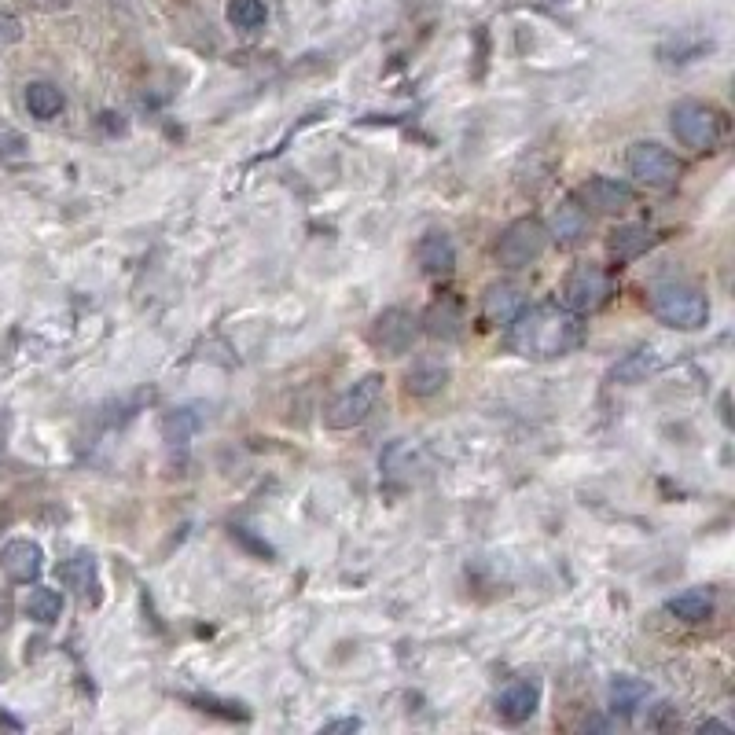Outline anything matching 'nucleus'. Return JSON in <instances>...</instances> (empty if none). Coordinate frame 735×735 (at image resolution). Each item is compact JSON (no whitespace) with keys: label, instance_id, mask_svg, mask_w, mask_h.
<instances>
[{"label":"nucleus","instance_id":"nucleus-1","mask_svg":"<svg viewBox=\"0 0 735 735\" xmlns=\"http://www.w3.org/2000/svg\"><path fill=\"white\" fill-rule=\"evenodd\" d=\"M585 342L581 313H570L566 306H526L508 324V350L526 361H555L574 353Z\"/></svg>","mask_w":735,"mask_h":735},{"label":"nucleus","instance_id":"nucleus-2","mask_svg":"<svg viewBox=\"0 0 735 735\" xmlns=\"http://www.w3.org/2000/svg\"><path fill=\"white\" fill-rule=\"evenodd\" d=\"M651 313H655L658 324L677 331H699L706 328L710 320V302L699 287H688V283H662L651 294Z\"/></svg>","mask_w":735,"mask_h":735},{"label":"nucleus","instance_id":"nucleus-3","mask_svg":"<svg viewBox=\"0 0 735 735\" xmlns=\"http://www.w3.org/2000/svg\"><path fill=\"white\" fill-rule=\"evenodd\" d=\"M552 236H548V228L544 221L537 217H519V221H511L497 239V261L504 269H530L533 261L544 258V250H548Z\"/></svg>","mask_w":735,"mask_h":735},{"label":"nucleus","instance_id":"nucleus-4","mask_svg":"<svg viewBox=\"0 0 735 735\" xmlns=\"http://www.w3.org/2000/svg\"><path fill=\"white\" fill-rule=\"evenodd\" d=\"M607 298H611V276L596 261H577L559 287V306H566L570 313H592Z\"/></svg>","mask_w":735,"mask_h":735},{"label":"nucleus","instance_id":"nucleus-5","mask_svg":"<svg viewBox=\"0 0 735 735\" xmlns=\"http://www.w3.org/2000/svg\"><path fill=\"white\" fill-rule=\"evenodd\" d=\"M379 397H383V375L368 372L364 379H357L353 386H346V390H342V394L331 401L328 412H324V423H328L331 430L357 427V423H364V419L375 412Z\"/></svg>","mask_w":735,"mask_h":735},{"label":"nucleus","instance_id":"nucleus-6","mask_svg":"<svg viewBox=\"0 0 735 735\" xmlns=\"http://www.w3.org/2000/svg\"><path fill=\"white\" fill-rule=\"evenodd\" d=\"M669 125L684 147H695V151H710L721 140V114L713 111L710 103L699 100H680L673 111H669Z\"/></svg>","mask_w":735,"mask_h":735},{"label":"nucleus","instance_id":"nucleus-7","mask_svg":"<svg viewBox=\"0 0 735 735\" xmlns=\"http://www.w3.org/2000/svg\"><path fill=\"white\" fill-rule=\"evenodd\" d=\"M625 166H629V173H633L640 184H647V188H673V184L680 181L677 155L662 144H651V140H640V144L629 147Z\"/></svg>","mask_w":735,"mask_h":735},{"label":"nucleus","instance_id":"nucleus-8","mask_svg":"<svg viewBox=\"0 0 735 735\" xmlns=\"http://www.w3.org/2000/svg\"><path fill=\"white\" fill-rule=\"evenodd\" d=\"M416 335H419V320L401 306L383 309V313L372 320V328H368V342H372L379 353H390V357H401V353L412 350Z\"/></svg>","mask_w":735,"mask_h":735},{"label":"nucleus","instance_id":"nucleus-9","mask_svg":"<svg viewBox=\"0 0 735 735\" xmlns=\"http://www.w3.org/2000/svg\"><path fill=\"white\" fill-rule=\"evenodd\" d=\"M577 203L585 210H596V214H622L633 206V188L614 177H592L577 188Z\"/></svg>","mask_w":735,"mask_h":735},{"label":"nucleus","instance_id":"nucleus-10","mask_svg":"<svg viewBox=\"0 0 735 735\" xmlns=\"http://www.w3.org/2000/svg\"><path fill=\"white\" fill-rule=\"evenodd\" d=\"M0 566H4V574L12 577L15 585H34L41 570H45V552H41V544L15 537V541L0 548Z\"/></svg>","mask_w":735,"mask_h":735},{"label":"nucleus","instance_id":"nucleus-11","mask_svg":"<svg viewBox=\"0 0 735 735\" xmlns=\"http://www.w3.org/2000/svg\"><path fill=\"white\" fill-rule=\"evenodd\" d=\"M522 309H526V291H522L519 283H493L482 294V320H486L489 328H508Z\"/></svg>","mask_w":735,"mask_h":735},{"label":"nucleus","instance_id":"nucleus-12","mask_svg":"<svg viewBox=\"0 0 735 735\" xmlns=\"http://www.w3.org/2000/svg\"><path fill=\"white\" fill-rule=\"evenodd\" d=\"M423 331H427L430 339H441V342H456L460 335H464V306L456 302L453 294H441L438 302H430V309L423 313Z\"/></svg>","mask_w":735,"mask_h":735},{"label":"nucleus","instance_id":"nucleus-13","mask_svg":"<svg viewBox=\"0 0 735 735\" xmlns=\"http://www.w3.org/2000/svg\"><path fill=\"white\" fill-rule=\"evenodd\" d=\"M537 702H541L537 684H530V680H515L511 688H504L497 695V717L504 724H522V721H530L533 717Z\"/></svg>","mask_w":735,"mask_h":735},{"label":"nucleus","instance_id":"nucleus-14","mask_svg":"<svg viewBox=\"0 0 735 735\" xmlns=\"http://www.w3.org/2000/svg\"><path fill=\"white\" fill-rule=\"evenodd\" d=\"M548 228V236L555 239V243H563V247H574V243H581V239L588 236V210L577 199H563V203L552 210V225Z\"/></svg>","mask_w":735,"mask_h":735},{"label":"nucleus","instance_id":"nucleus-15","mask_svg":"<svg viewBox=\"0 0 735 735\" xmlns=\"http://www.w3.org/2000/svg\"><path fill=\"white\" fill-rule=\"evenodd\" d=\"M416 261L427 276H445V272H453V265H456L453 239L445 236V232H427V236L416 243Z\"/></svg>","mask_w":735,"mask_h":735},{"label":"nucleus","instance_id":"nucleus-16","mask_svg":"<svg viewBox=\"0 0 735 735\" xmlns=\"http://www.w3.org/2000/svg\"><path fill=\"white\" fill-rule=\"evenodd\" d=\"M445 383H449V368H445L438 357H419V361H412V368L405 372V390L412 397L438 394Z\"/></svg>","mask_w":735,"mask_h":735},{"label":"nucleus","instance_id":"nucleus-17","mask_svg":"<svg viewBox=\"0 0 735 735\" xmlns=\"http://www.w3.org/2000/svg\"><path fill=\"white\" fill-rule=\"evenodd\" d=\"M63 581H67L81 600H100V570H96V559L92 552H78L74 559L63 563Z\"/></svg>","mask_w":735,"mask_h":735},{"label":"nucleus","instance_id":"nucleus-18","mask_svg":"<svg viewBox=\"0 0 735 735\" xmlns=\"http://www.w3.org/2000/svg\"><path fill=\"white\" fill-rule=\"evenodd\" d=\"M647 247H651L647 225H618L611 236H607V250H611V258L618 261V265L636 261L640 254H647Z\"/></svg>","mask_w":735,"mask_h":735},{"label":"nucleus","instance_id":"nucleus-19","mask_svg":"<svg viewBox=\"0 0 735 735\" xmlns=\"http://www.w3.org/2000/svg\"><path fill=\"white\" fill-rule=\"evenodd\" d=\"M26 111L48 122V118H56L63 111V92L52 85V81H30L26 85Z\"/></svg>","mask_w":735,"mask_h":735},{"label":"nucleus","instance_id":"nucleus-20","mask_svg":"<svg viewBox=\"0 0 735 735\" xmlns=\"http://www.w3.org/2000/svg\"><path fill=\"white\" fill-rule=\"evenodd\" d=\"M669 614H677L680 622H706L713 614V596L702 588H688L669 600Z\"/></svg>","mask_w":735,"mask_h":735},{"label":"nucleus","instance_id":"nucleus-21","mask_svg":"<svg viewBox=\"0 0 735 735\" xmlns=\"http://www.w3.org/2000/svg\"><path fill=\"white\" fill-rule=\"evenodd\" d=\"M26 614H30L37 625L59 622V614H63V596H59L56 588H34V592L26 596Z\"/></svg>","mask_w":735,"mask_h":735},{"label":"nucleus","instance_id":"nucleus-22","mask_svg":"<svg viewBox=\"0 0 735 735\" xmlns=\"http://www.w3.org/2000/svg\"><path fill=\"white\" fill-rule=\"evenodd\" d=\"M651 695V688H647L644 680H636V677H618L611 684V702H614V710H622V713H633L640 702Z\"/></svg>","mask_w":735,"mask_h":735},{"label":"nucleus","instance_id":"nucleus-23","mask_svg":"<svg viewBox=\"0 0 735 735\" xmlns=\"http://www.w3.org/2000/svg\"><path fill=\"white\" fill-rule=\"evenodd\" d=\"M655 368H658L655 353H651V350H636V353H629V357H625L618 368H614V379H618V383H644V379L655 372Z\"/></svg>","mask_w":735,"mask_h":735},{"label":"nucleus","instance_id":"nucleus-24","mask_svg":"<svg viewBox=\"0 0 735 735\" xmlns=\"http://www.w3.org/2000/svg\"><path fill=\"white\" fill-rule=\"evenodd\" d=\"M265 19H269V12L261 0H228V23L239 30H258Z\"/></svg>","mask_w":735,"mask_h":735},{"label":"nucleus","instance_id":"nucleus-25","mask_svg":"<svg viewBox=\"0 0 735 735\" xmlns=\"http://www.w3.org/2000/svg\"><path fill=\"white\" fill-rule=\"evenodd\" d=\"M188 430H195V419L188 412H177V416L166 419V438L170 441H184L188 438Z\"/></svg>","mask_w":735,"mask_h":735},{"label":"nucleus","instance_id":"nucleus-26","mask_svg":"<svg viewBox=\"0 0 735 735\" xmlns=\"http://www.w3.org/2000/svg\"><path fill=\"white\" fill-rule=\"evenodd\" d=\"M361 721L357 717H342V721H328L324 724V735H335V732H357Z\"/></svg>","mask_w":735,"mask_h":735},{"label":"nucleus","instance_id":"nucleus-27","mask_svg":"<svg viewBox=\"0 0 735 735\" xmlns=\"http://www.w3.org/2000/svg\"><path fill=\"white\" fill-rule=\"evenodd\" d=\"M702 732H728V724H721V721H706V724H702Z\"/></svg>","mask_w":735,"mask_h":735}]
</instances>
